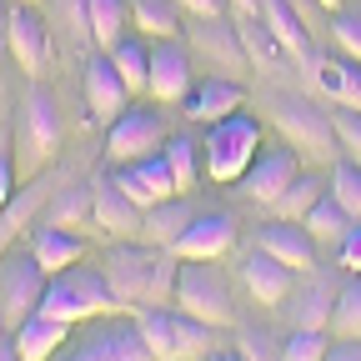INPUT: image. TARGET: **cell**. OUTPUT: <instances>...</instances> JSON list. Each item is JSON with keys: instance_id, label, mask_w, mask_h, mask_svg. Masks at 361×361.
I'll return each mask as SVG.
<instances>
[{"instance_id": "obj_1", "label": "cell", "mask_w": 361, "mask_h": 361, "mask_svg": "<svg viewBox=\"0 0 361 361\" xmlns=\"http://www.w3.org/2000/svg\"><path fill=\"white\" fill-rule=\"evenodd\" d=\"M101 271H106V281H111V291H116V301L121 306H166L171 296H176V251L166 246V251H151V246H111L106 251V261H101Z\"/></svg>"}, {"instance_id": "obj_2", "label": "cell", "mask_w": 361, "mask_h": 361, "mask_svg": "<svg viewBox=\"0 0 361 361\" xmlns=\"http://www.w3.org/2000/svg\"><path fill=\"white\" fill-rule=\"evenodd\" d=\"M121 311L111 281H106V271L101 266H66L56 271L51 281H45V296H40V316H56V322H85V316H111Z\"/></svg>"}, {"instance_id": "obj_3", "label": "cell", "mask_w": 361, "mask_h": 361, "mask_svg": "<svg viewBox=\"0 0 361 361\" xmlns=\"http://www.w3.org/2000/svg\"><path fill=\"white\" fill-rule=\"evenodd\" d=\"M201 146H206V176L221 180V186H231V180H241L246 166L256 161L261 126L246 121L241 111H236V116H221V121H211V130H206Z\"/></svg>"}, {"instance_id": "obj_4", "label": "cell", "mask_w": 361, "mask_h": 361, "mask_svg": "<svg viewBox=\"0 0 361 361\" xmlns=\"http://www.w3.org/2000/svg\"><path fill=\"white\" fill-rule=\"evenodd\" d=\"M51 361H156V356L146 346L141 322H116V316H106V322L85 326L80 336H71L66 351H56Z\"/></svg>"}, {"instance_id": "obj_5", "label": "cell", "mask_w": 361, "mask_h": 361, "mask_svg": "<svg viewBox=\"0 0 361 361\" xmlns=\"http://www.w3.org/2000/svg\"><path fill=\"white\" fill-rule=\"evenodd\" d=\"M45 266L30 256V251H6L0 256V316L6 326H20L40 311V296H45Z\"/></svg>"}, {"instance_id": "obj_6", "label": "cell", "mask_w": 361, "mask_h": 361, "mask_svg": "<svg viewBox=\"0 0 361 361\" xmlns=\"http://www.w3.org/2000/svg\"><path fill=\"white\" fill-rule=\"evenodd\" d=\"M176 301L186 316H201V322L211 326H231L236 322V311H231V286H226V276L211 266V261H191V266H180V276H176Z\"/></svg>"}, {"instance_id": "obj_7", "label": "cell", "mask_w": 361, "mask_h": 361, "mask_svg": "<svg viewBox=\"0 0 361 361\" xmlns=\"http://www.w3.org/2000/svg\"><path fill=\"white\" fill-rule=\"evenodd\" d=\"M20 141H25L20 171H35L45 156L56 151V141H61V111H56V96H51L45 85H30V90H25V111H20Z\"/></svg>"}, {"instance_id": "obj_8", "label": "cell", "mask_w": 361, "mask_h": 361, "mask_svg": "<svg viewBox=\"0 0 361 361\" xmlns=\"http://www.w3.org/2000/svg\"><path fill=\"white\" fill-rule=\"evenodd\" d=\"M161 146H166V126H161L156 111H121V116L111 121V141H106V151H111L116 166L161 156Z\"/></svg>"}, {"instance_id": "obj_9", "label": "cell", "mask_w": 361, "mask_h": 361, "mask_svg": "<svg viewBox=\"0 0 361 361\" xmlns=\"http://www.w3.org/2000/svg\"><path fill=\"white\" fill-rule=\"evenodd\" d=\"M276 126L286 135V146H296L301 156H316V161H331V141H336V126L316 111L311 101H281L276 106Z\"/></svg>"}, {"instance_id": "obj_10", "label": "cell", "mask_w": 361, "mask_h": 361, "mask_svg": "<svg viewBox=\"0 0 361 361\" xmlns=\"http://www.w3.org/2000/svg\"><path fill=\"white\" fill-rule=\"evenodd\" d=\"M231 246H236V221L226 211H211V216H191V226L180 231V241L171 251L180 261H221Z\"/></svg>"}, {"instance_id": "obj_11", "label": "cell", "mask_w": 361, "mask_h": 361, "mask_svg": "<svg viewBox=\"0 0 361 361\" xmlns=\"http://www.w3.org/2000/svg\"><path fill=\"white\" fill-rule=\"evenodd\" d=\"M6 40H11V56L25 75H40L45 71V56H51V30L35 16V6H11V25H6Z\"/></svg>"}, {"instance_id": "obj_12", "label": "cell", "mask_w": 361, "mask_h": 361, "mask_svg": "<svg viewBox=\"0 0 361 361\" xmlns=\"http://www.w3.org/2000/svg\"><path fill=\"white\" fill-rule=\"evenodd\" d=\"M301 171H296V151L291 146H276V151H261L251 166H246V176H241V196H251V201H261V206H271L291 180H296Z\"/></svg>"}, {"instance_id": "obj_13", "label": "cell", "mask_w": 361, "mask_h": 361, "mask_svg": "<svg viewBox=\"0 0 361 361\" xmlns=\"http://www.w3.org/2000/svg\"><path fill=\"white\" fill-rule=\"evenodd\" d=\"M116 186L135 201V206H156V201H171V196H180L176 191V180H171V166H166V156H146V161H126L116 176Z\"/></svg>"}, {"instance_id": "obj_14", "label": "cell", "mask_w": 361, "mask_h": 361, "mask_svg": "<svg viewBox=\"0 0 361 361\" xmlns=\"http://www.w3.org/2000/svg\"><path fill=\"white\" fill-rule=\"evenodd\" d=\"M261 20L271 25V35L281 40V51H286V56H296V61H301V71L316 80V71H322V56H316V45H311L306 20L286 6V0H261Z\"/></svg>"}, {"instance_id": "obj_15", "label": "cell", "mask_w": 361, "mask_h": 361, "mask_svg": "<svg viewBox=\"0 0 361 361\" xmlns=\"http://www.w3.org/2000/svg\"><path fill=\"white\" fill-rule=\"evenodd\" d=\"M151 96L156 101H186L191 96V51L180 40L151 45Z\"/></svg>"}, {"instance_id": "obj_16", "label": "cell", "mask_w": 361, "mask_h": 361, "mask_svg": "<svg viewBox=\"0 0 361 361\" xmlns=\"http://www.w3.org/2000/svg\"><path fill=\"white\" fill-rule=\"evenodd\" d=\"M126 96H130V90H126V80H121V71H116L111 56L85 66V111H90V121H116L121 106H126Z\"/></svg>"}, {"instance_id": "obj_17", "label": "cell", "mask_w": 361, "mask_h": 361, "mask_svg": "<svg viewBox=\"0 0 361 361\" xmlns=\"http://www.w3.org/2000/svg\"><path fill=\"white\" fill-rule=\"evenodd\" d=\"M246 106V85L231 80V75H211L201 85H191V96H186V116L191 121H221V116H236Z\"/></svg>"}, {"instance_id": "obj_18", "label": "cell", "mask_w": 361, "mask_h": 361, "mask_svg": "<svg viewBox=\"0 0 361 361\" xmlns=\"http://www.w3.org/2000/svg\"><path fill=\"white\" fill-rule=\"evenodd\" d=\"M90 226L96 231H111V236H130L146 226V211L135 206L116 180H96V211H90Z\"/></svg>"}, {"instance_id": "obj_19", "label": "cell", "mask_w": 361, "mask_h": 361, "mask_svg": "<svg viewBox=\"0 0 361 361\" xmlns=\"http://www.w3.org/2000/svg\"><path fill=\"white\" fill-rule=\"evenodd\" d=\"M256 246L271 251V256H276L281 266H291V271H316V236L306 231L301 221H276V226H266Z\"/></svg>"}, {"instance_id": "obj_20", "label": "cell", "mask_w": 361, "mask_h": 361, "mask_svg": "<svg viewBox=\"0 0 361 361\" xmlns=\"http://www.w3.org/2000/svg\"><path fill=\"white\" fill-rule=\"evenodd\" d=\"M191 45H196L206 61H216L221 71H246V45H241V30H236L231 20H221V16H211V20H201V25H191Z\"/></svg>"}, {"instance_id": "obj_21", "label": "cell", "mask_w": 361, "mask_h": 361, "mask_svg": "<svg viewBox=\"0 0 361 361\" xmlns=\"http://www.w3.org/2000/svg\"><path fill=\"white\" fill-rule=\"evenodd\" d=\"M241 276H246V291L261 301V306H281L286 296H291V266H281L271 251H251L246 256V266H241Z\"/></svg>"}, {"instance_id": "obj_22", "label": "cell", "mask_w": 361, "mask_h": 361, "mask_svg": "<svg viewBox=\"0 0 361 361\" xmlns=\"http://www.w3.org/2000/svg\"><path fill=\"white\" fill-rule=\"evenodd\" d=\"M30 256L45 266V276H56V271H66V266H75L85 256V241L75 231H61V226L45 221V226L30 231Z\"/></svg>"}, {"instance_id": "obj_23", "label": "cell", "mask_w": 361, "mask_h": 361, "mask_svg": "<svg viewBox=\"0 0 361 361\" xmlns=\"http://www.w3.org/2000/svg\"><path fill=\"white\" fill-rule=\"evenodd\" d=\"M71 341V322H56V316H30V322L16 326V346H20V361H51L56 346Z\"/></svg>"}, {"instance_id": "obj_24", "label": "cell", "mask_w": 361, "mask_h": 361, "mask_svg": "<svg viewBox=\"0 0 361 361\" xmlns=\"http://www.w3.org/2000/svg\"><path fill=\"white\" fill-rule=\"evenodd\" d=\"M331 311H336V291L326 281H311V286L286 296L291 326H306V331H331Z\"/></svg>"}, {"instance_id": "obj_25", "label": "cell", "mask_w": 361, "mask_h": 361, "mask_svg": "<svg viewBox=\"0 0 361 361\" xmlns=\"http://www.w3.org/2000/svg\"><path fill=\"white\" fill-rule=\"evenodd\" d=\"M316 85H322L336 106L361 111V61H356V56H331V61H322Z\"/></svg>"}, {"instance_id": "obj_26", "label": "cell", "mask_w": 361, "mask_h": 361, "mask_svg": "<svg viewBox=\"0 0 361 361\" xmlns=\"http://www.w3.org/2000/svg\"><path fill=\"white\" fill-rule=\"evenodd\" d=\"M216 331H221V326L201 322V316H186V311H176V316H171L176 361H201V356H211V346H216Z\"/></svg>"}, {"instance_id": "obj_27", "label": "cell", "mask_w": 361, "mask_h": 361, "mask_svg": "<svg viewBox=\"0 0 361 361\" xmlns=\"http://www.w3.org/2000/svg\"><path fill=\"white\" fill-rule=\"evenodd\" d=\"M106 56L116 61V71H121V80H126V90H130V96L151 90V45H141V40H126V35H121Z\"/></svg>"}, {"instance_id": "obj_28", "label": "cell", "mask_w": 361, "mask_h": 361, "mask_svg": "<svg viewBox=\"0 0 361 361\" xmlns=\"http://www.w3.org/2000/svg\"><path fill=\"white\" fill-rule=\"evenodd\" d=\"M126 16H130V0H85V20H90V40L111 45L126 35Z\"/></svg>"}, {"instance_id": "obj_29", "label": "cell", "mask_w": 361, "mask_h": 361, "mask_svg": "<svg viewBox=\"0 0 361 361\" xmlns=\"http://www.w3.org/2000/svg\"><path fill=\"white\" fill-rule=\"evenodd\" d=\"M40 201H45V180H35V186H25L16 201L0 206V256H6V251H11V241L30 226V216H35V206H40Z\"/></svg>"}, {"instance_id": "obj_30", "label": "cell", "mask_w": 361, "mask_h": 361, "mask_svg": "<svg viewBox=\"0 0 361 361\" xmlns=\"http://www.w3.org/2000/svg\"><path fill=\"white\" fill-rule=\"evenodd\" d=\"M322 196H326V180H316V176H296L291 186H286L276 201H271V216H276V221H306V211L322 201Z\"/></svg>"}, {"instance_id": "obj_31", "label": "cell", "mask_w": 361, "mask_h": 361, "mask_svg": "<svg viewBox=\"0 0 361 361\" xmlns=\"http://www.w3.org/2000/svg\"><path fill=\"white\" fill-rule=\"evenodd\" d=\"M186 226H191V206L180 201V196H171V201H156V206H146V231H151V236H156L161 246H176Z\"/></svg>"}, {"instance_id": "obj_32", "label": "cell", "mask_w": 361, "mask_h": 361, "mask_svg": "<svg viewBox=\"0 0 361 361\" xmlns=\"http://www.w3.org/2000/svg\"><path fill=\"white\" fill-rule=\"evenodd\" d=\"M90 211H96V191L90 186H66L56 201H51V226H61V231H75V226H90Z\"/></svg>"}, {"instance_id": "obj_33", "label": "cell", "mask_w": 361, "mask_h": 361, "mask_svg": "<svg viewBox=\"0 0 361 361\" xmlns=\"http://www.w3.org/2000/svg\"><path fill=\"white\" fill-rule=\"evenodd\" d=\"M301 226H306L316 241H336V246H341V236L351 231V216H346V206H341L336 196H322V201L306 211V221H301Z\"/></svg>"}, {"instance_id": "obj_34", "label": "cell", "mask_w": 361, "mask_h": 361, "mask_svg": "<svg viewBox=\"0 0 361 361\" xmlns=\"http://www.w3.org/2000/svg\"><path fill=\"white\" fill-rule=\"evenodd\" d=\"M130 16H135V30H146L156 40H176V30H180L176 0H130Z\"/></svg>"}, {"instance_id": "obj_35", "label": "cell", "mask_w": 361, "mask_h": 361, "mask_svg": "<svg viewBox=\"0 0 361 361\" xmlns=\"http://www.w3.org/2000/svg\"><path fill=\"white\" fill-rule=\"evenodd\" d=\"M236 30H241V45H246V61H251V66H266V71H271V66L286 56V51H281V40L271 35V25H266L261 16H246Z\"/></svg>"}, {"instance_id": "obj_36", "label": "cell", "mask_w": 361, "mask_h": 361, "mask_svg": "<svg viewBox=\"0 0 361 361\" xmlns=\"http://www.w3.org/2000/svg\"><path fill=\"white\" fill-rule=\"evenodd\" d=\"M331 336H351V341H361V276H356V281H346V286L336 291Z\"/></svg>"}, {"instance_id": "obj_37", "label": "cell", "mask_w": 361, "mask_h": 361, "mask_svg": "<svg viewBox=\"0 0 361 361\" xmlns=\"http://www.w3.org/2000/svg\"><path fill=\"white\" fill-rule=\"evenodd\" d=\"M326 191L346 206V216L356 221L361 216V166L346 156V161H336V171H331V180H326Z\"/></svg>"}, {"instance_id": "obj_38", "label": "cell", "mask_w": 361, "mask_h": 361, "mask_svg": "<svg viewBox=\"0 0 361 361\" xmlns=\"http://www.w3.org/2000/svg\"><path fill=\"white\" fill-rule=\"evenodd\" d=\"M166 166H171V180H176V191H191L196 186V141H186V135H176V141L161 146Z\"/></svg>"}, {"instance_id": "obj_39", "label": "cell", "mask_w": 361, "mask_h": 361, "mask_svg": "<svg viewBox=\"0 0 361 361\" xmlns=\"http://www.w3.org/2000/svg\"><path fill=\"white\" fill-rule=\"evenodd\" d=\"M141 331H146V346H151V356H156V361H176V341H171V311H161V306L141 311Z\"/></svg>"}, {"instance_id": "obj_40", "label": "cell", "mask_w": 361, "mask_h": 361, "mask_svg": "<svg viewBox=\"0 0 361 361\" xmlns=\"http://www.w3.org/2000/svg\"><path fill=\"white\" fill-rule=\"evenodd\" d=\"M331 346V331H306V326H291L286 346H281V361H322Z\"/></svg>"}, {"instance_id": "obj_41", "label": "cell", "mask_w": 361, "mask_h": 361, "mask_svg": "<svg viewBox=\"0 0 361 361\" xmlns=\"http://www.w3.org/2000/svg\"><path fill=\"white\" fill-rule=\"evenodd\" d=\"M331 40L341 45L346 56L361 61V11H336V20H331Z\"/></svg>"}, {"instance_id": "obj_42", "label": "cell", "mask_w": 361, "mask_h": 361, "mask_svg": "<svg viewBox=\"0 0 361 361\" xmlns=\"http://www.w3.org/2000/svg\"><path fill=\"white\" fill-rule=\"evenodd\" d=\"M331 126H336V141L346 146V156L361 166V111H346V106H341Z\"/></svg>"}, {"instance_id": "obj_43", "label": "cell", "mask_w": 361, "mask_h": 361, "mask_svg": "<svg viewBox=\"0 0 361 361\" xmlns=\"http://www.w3.org/2000/svg\"><path fill=\"white\" fill-rule=\"evenodd\" d=\"M241 346H246V351H241L246 361H281V346L271 341L266 331H246V336H241Z\"/></svg>"}, {"instance_id": "obj_44", "label": "cell", "mask_w": 361, "mask_h": 361, "mask_svg": "<svg viewBox=\"0 0 361 361\" xmlns=\"http://www.w3.org/2000/svg\"><path fill=\"white\" fill-rule=\"evenodd\" d=\"M336 251H341V266H346V271H361V226H351Z\"/></svg>"}, {"instance_id": "obj_45", "label": "cell", "mask_w": 361, "mask_h": 361, "mask_svg": "<svg viewBox=\"0 0 361 361\" xmlns=\"http://www.w3.org/2000/svg\"><path fill=\"white\" fill-rule=\"evenodd\" d=\"M322 361H361V341H351V336H336L331 346H326V356Z\"/></svg>"}, {"instance_id": "obj_46", "label": "cell", "mask_w": 361, "mask_h": 361, "mask_svg": "<svg viewBox=\"0 0 361 361\" xmlns=\"http://www.w3.org/2000/svg\"><path fill=\"white\" fill-rule=\"evenodd\" d=\"M11 186H16V171H11V156H6V135H0V206L11 201Z\"/></svg>"}, {"instance_id": "obj_47", "label": "cell", "mask_w": 361, "mask_h": 361, "mask_svg": "<svg viewBox=\"0 0 361 361\" xmlns=\"http://www.w3.org/2000/svg\"><path fill=\"white\" fill-rule=\"evenodd\" d=\"M176 6H186L196 20H211V16H221V11H226V0H176Z\"/></svg>"}, {"instance_id": "obj_48", "label": "cell", "mask_w": 361, "mask_h": 361, "mask_svg": "<svg viewBox=\"0 0 361 361\" xmlns=\"http://www.w3.org/2000/svg\"><path fill=\"white\" fill-rule=\"evenodd\" d=\"M286 6H291V11H296L301 20H316V11H326L322 0H286Z\"/></svg>"}, {"instance_id": "obj_49", "label": "cell", "mask_w": 361, "mask_h": 361, "mask_svg": "<svg viewBox=\"0 0 361 361\" xmlns=\"http://www.w3.org/2000/svg\"><path fill=\"white\" fill-rule=\"evenodd\" d=\"M0 361H20V346L16 341H0Z\"/></svg>"}, {"instance_id": "obj_50", "label": "cell", "mask_w": 361, "mask_h": 361, "mask_svg": "<svg viewBox=\"0 0 361 361\" xmlns=\"http://www.w3.org/2000/svg\"><path fill=\"white\" fill-rule=\"evenodd\" d=\"M201 361H246V356H231V351H211V356H201Z\"/></svg>"}, {"instance_id": "obj_51", "label": "cell", "mask_w": 361, "mask_h": 361, "mask_svg": "<svg viewBox=\"0 0 361 361\" xmlns=\"http://www.w3.org/2000/svg\"><path fill=\"white\" fill-rule=\"evenodd\" d=\"M6 25H11V6L0 0V35H6Z\"/></svg>"}, {"instance_id": "obj_52", "label": "cell", "mask_w": 361, "mask_h": 361, "mask_svg": "<svg viewBox=\"0 0 361 361\" xmlns=\"http://www.w3.org/2000/svg\"><path fill=\"white\" fill-rule=\"evenodd\" d=\"M6 56H11V40H6V35H0V66H6Z\"/></svg>"}, {"instance_id": "obj_53", "label": "cell", "mask_w": 361, "mask_h": 361, "mask_svg": "<svg viewBox=\"0 0 361 361\" xmlns=\"http://www.w3.org/2000/svg\"><path fill=\"white\" fill-rule=\"evenodd\" d=\"M322 6H326V11H341V0H322Z\"/></svg>"}, {"instance_id": "obj_54", "label": "cell", "mask_w": 361, "mask_h": 361, "mask_svg": "<svg viewBox=\"0 0 361 361\" xmlns=\"http://www.w3.org/2000/svg\"><path fill=\"white\" fill-rule=\"evenodd\" d=\"M0 341H6V316H0Z\"/></svg>"}, {"instance_id": "obj_55", "label": "cell", "mask_w": 361, "mask_h": 361, "mask_svg": "<svg viewBox=\"0 0 361 361\" xmlns=\"http://www.w3.org/2000/svg\"><path fill=\"white\" fill-rule=\"evenodd\" d=\"M20 6H40V0H20Z\"/></svg>"}]
</instances>
